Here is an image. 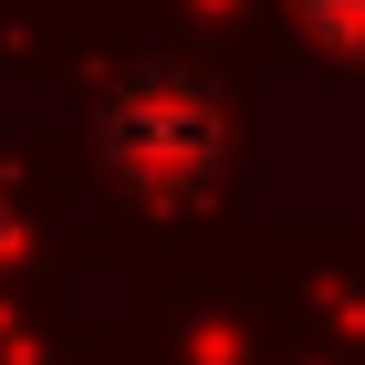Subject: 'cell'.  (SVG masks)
I'll return each mask as SVG.
<instances>
[{"label":"cell","mask_w":365,"mask_h":365,"mask_svg":"<svg viewBox=\"0 0 365 365\" xmlns=\"http://www.w3.org/2000/svg\"><path fill=\"white\" fill-rule=\"evenodd\" d=\"M324 21H344V31H365V0H324Z\"/></svg>","instance_id":"cell-1"}]
</instances>
